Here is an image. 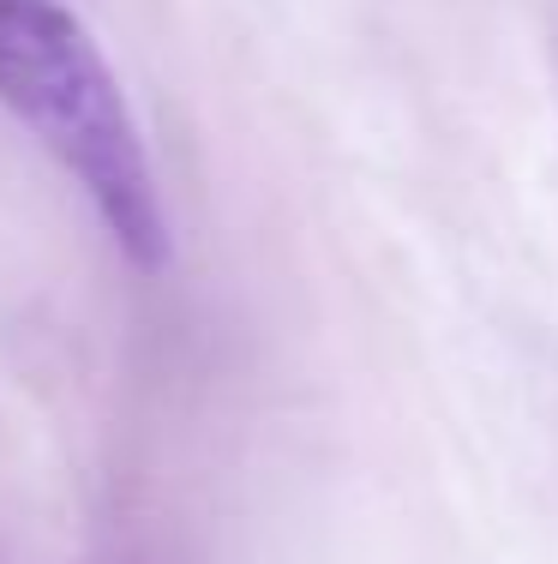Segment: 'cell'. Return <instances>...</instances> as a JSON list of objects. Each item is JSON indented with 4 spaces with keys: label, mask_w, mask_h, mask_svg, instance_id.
I'll use <instances>...</instances> for the list:
<instances>
[{
    "label": "cell",
    "mask_w": 558,
    "mask_h": 564,
    "mask_svg": "<svg viewBox=\"0 0 558 564\" xmlns=\"http://www.w3.org/2000/svg\"><path fill=\"white\" fill-rule=\"evenodd\" d=\"M0 109L19 115L97 205L132 264L168 259V217L132 102L78 12L55 0H0Z\"/></svg>",
    "instance_id": "6da1fadb"
}]
</instances>
